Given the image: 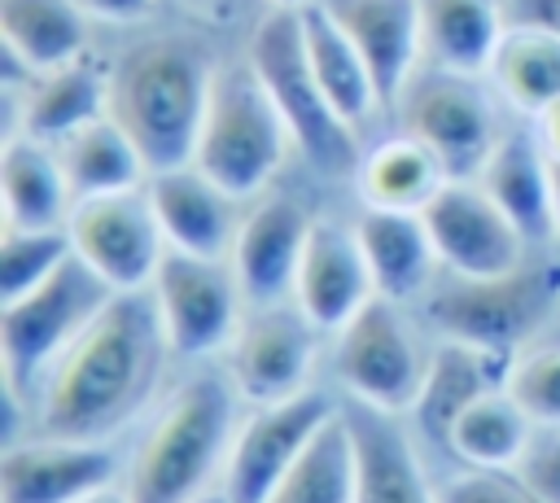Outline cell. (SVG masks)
<instances>
[{
	"label": "cell",
	"mask_w": 560,
	"mask_h": 503,
	"mask_svg": "<svg viewBox=\"0 0 560 503\" xmlns=\"http://www.w3.org/2000/svg\"><path fill=\"white\" fill-rule=\"evenodd\" d=\"M166 350L171 341L153 289L114 293L44 376L39 429L74 442L109 437L149 402Z\"/></svg>",
	"instance_id": "cell-1"
},
{
	"label": "cell",
	"mask_w": 560,
	"mask_h": 503,
	"mask_svg": "<svg viewBox=\"0 0 560 503\" xmlns=\"http://www.w3.org/2000/svg\"><path fill=\"white\" fill-rule=\"evenodd\" d=\"M214 70L210 52L184 35L140 39L109 70V114L136 140L149 171L192 162Z\"/></svg>",
	"instance_id": "cell-2"
},
{
	"label": "cell",
	"mask_w": 560,
	"mask_h": 503,
	"mask_svg": "<svg viewBox=\"0 0 560 503\" xmlns=\"http://www.w3.org/2000/svg\"><path fill=\"white\" fill-rule=\"evenodd\" d=\"M236 437V385L223 376L184 381L158 420L149 424L131 472V503H197L210 477H223L228 451Z\"/></svg>",
	"instance_id": "cell-3"
},
{
	"label": "cell",
	"mask_w": 560,
	"mask_h": 503,
	"mask_svg": "<svg viewBox=\"0 0 560 503\" xmlns=\"http://www.w3.org/2000/svg\"><path fill=\"white\" fill-rule=\"evenodd\" d=\"M289 149H293V136H289L271 92L262 87L258 70L249 66V57L219 66L192 166L206 171L223 192H232L241 201L271 184V175L284 166Z\"/></svg>",
	"instance_id": "cell-4"
},
{
	"label": "cell",
	"mask_w": 560,
	"mask_h": 503,
	"mask_svg": "<svg viewBox=\"0 0 560 503\" xmlns=\"http://www.w3.org/2000/svg\"><path fill=\"white\" fill-rule=\"evenodd\" d=\"M249 66L258 70L262 87L271 92L293 149L319 171V175H350L359 171L354 127L328 105L311 57L302 39V9H271L249 39Z\"/></svg>",
	"instance_id": "cell-5"
},
{
	"label": "cell",
	"mask_w": 560,
	"mask_h": 503,
	"mask_svg": "<svg viewBox=\"0 0 560 503\" xmlns=\"http://www.w3.org/2000/svg\"><path fill=\"white\" fill-rule=\"evenodd\" d=\"M114 289L70 254L44 284L0 306V363L13 398L44 385L57 359L74 346V337L105 311Z\"/></svg>",
	"instance_id": "cell-6"
},
{
	"label": "cell",
	"mask_w": 560,
	"mask_h": 503,
	"mask_svg": "<svg viewBox=\"0 0 560 503\" xmlns=\"http://www.w3.org/2000/svg\"><path fill=\"white\" fill-rule=\"evenodd\" d=\"M398 114L402 131L429 144L451 179H477L503 136L477 74H455L442 66L416 70L398 96Z\"/></svg>",
	"instance_id": "cell-7"
},
{
	"label": "cell",
	"mask_w": 560,
	"mask_h": 503,
	"mask_svg": "<svg viewBox=\"0 0 560 503\" xmlns=\"http://www.w3.org/2000/svg\"><path fill=\"white\" fill-rule=\"evenodd\" d=\"M556 293H560L556 267H516V271L490 276V280L451 276L446 284H438L429 293L424 311L455 341L516 354L521 337L538 324V315L556 302Z\"/></svg>",
	"instance_id": "cell-8"
},
{
	"label": "cell",
	"mask_w": 560,
	"mask_h": 503,
	"mask_svg": "<svg viewBox=\"0 0 560 503\" xmlns=\"http://www.w3.org/2000/svg\"><path fill=\"white\" fill-rule=\"evenodd\" d=\"M337 376L341 385L385 416H407L420 402L429 359L420 354L411 328L398 315V302L372 297L337 332Z\"/></svg>",
	"instance_id": "cell-9"
},
{
	"label": "cell",
	"mask_w": 560,
	"mask_h": 503,
	"mask_svg": "<svg viewBox=\"0 0 560 503\" xmlns=\"http://www.w3.org/2000/svg\"><path fill=\"white\" fill-rule=\"evenodd\" d=\"M66 232H70L74 254L114 293L153 289V276H158V267H162V258L171 249L144 188L74 201Z\"/></svg>",
	"instance_id": "cell-10"
},
{
	"label": "cell",
	"mask_w": 560,
	"mask_h": 503,
	"mask_svg": "<svg viewBox=\"0 0 560 503\" xmlns=\"http://www.w3.org/2000/svg\"><path fill=\"white\" fill-rule=\"evenodd\" d=\"M153 302L175 354L206 359L228 350L241 328V280L223 258H197L184 249H166L153 276Z\"/></svg>",
	"instance_id": "cell-11"
},
{
	"label": "cell",
	"mask_w": 560,
	"mask_h": 503,
	"mask_svg": "<svg viewBox=\"0 0 560 503\" xmlns=\"http://www.w3.org/2000/svg\"><path fill=\"white\" fill-rule=\"evenodd\" d=\"M337 416V407L319 389H302L293 398L254 407L249 420L236 424L228 464H223V503H271L280 481L293 472L311 437Z\"/></svg>",
	"instance_id": "cell-12"
},
{
	"label": "cell",
	"mask_w": 560,
	"mask_h": 503,
	"mask_svg": "<svg viewBox=\"0 0 560 503\" xmlns=\"http://www.w3.org/2000/svg\"><path fill=\"white\" fill-rule=\"evenodd\" d=\"M429 241L438 249V262L451 276H508L525 267V236L512 227V219L490 201V192L477 179H446L433 201L420 210Z\"/></svg>",
	"instance_id": "cell-13"
},
{
	"label": "cell",
	"mask_w": 560,
	"mask_h": 503,
	"mask_svg": "<svg viewBox=\"0 0 560 503\" xmlns=\"http://www.w3.org/2000/svg\"><path fill=\"white\" fill-rule=\"evenodd\" d=\"M319 328L306 319V311L293 302L276 306H249L241 319L232 346H228V381L236 394L254 407L293 398L306 389V372L315 363Z\"/></svg>",
	"instance_id": "cell-14"
},
{
	"label": "cell",
	"mask_w": 560,
	"mask_h": 503,
	"mask_svg": "<svg viewBox=\"0 0 560 503\" xmlns=\"http://www.w3.org/2000/svg\"><path fill=\"white\" fill-rule=\"evenodd\" d=\"M311 227H315V219L289 192L262 197L241 219V232L232 245V271L241 280L245 306H276V302L293 297Z\"/></svg>",
	"instance_id": "cell-15"
},
{
	"label": "cell",
	"mask_w": 560,
	"mask_h": 503,
	"mask_svg": "<svg viewBox=\"0 0 560 503\" xmlns=\"http://www.w3.org/2000/svg\"><path fill=\"white\" fill-rule=\"evenodd\" d=\"M114 477V455L101 442L44 433L13 442L0 455V503H83Z\"/></svg>",
	"instance_id": "cell-16"
},
{
	"label": "cell",
	"mask_w": 560,
	"mask_h": 503,
	"mask_svg": "<svg viewBox=\"0 0 560 503\" xmlns=\"http://www.w3.org/2000/svg\"><path fill=\"white\" fill-rule=\"evenodd\" d=\"M372 297H376V284H372L354 227L346 232L337 223L315 219L302 267H298L293 302L306 311V319L319 332H341Z\"/></svg>",
	"instance_id": "cell-17"
},
{
	"label": "cell",
	"mask_w": 560,
	"mask_h": 503,
	"mask_svg": "<svg viewBox=\"0 0 560 503\" xmlns=\"http://www.w3.org/2000/svg\"><path fill=\"white\" fill-rule=\"evenodd\" d=\"M144 192L153 201V214L171 249H184L197 258H232V245L241 232L236 197L223 192L206 171H197L192 162L153 171Z\"/></svg>",
	"instance_id": "cell-18"
},
{
	"label": "cell",
	"mask_w": 560,
	"mask_h": 503,
	"mask_svg": "<svg viewBox=\"0 0 560 503\" xmlns=\"http://www.w3.org/2000/svg\"><path fill=\"white\" fill-rule=\"evenodd\" d=\"M341 35L368 61L381 101H398L424 57L420 4L416 0H319Z\"/></svg>",
	"instance_id": "cell-19"
},
{
	"label": "cell",
	"mask_w": 560,
	"mask_h": 503,
	"mask_svg": "<svg viewBox=\"0 0 560 503\" xmlns=\"http://www.w3.org/2000/svg\"><path fill=\"white\" fill-rule=\"evenodd\" d=\"M516 354L512 350H490V346H472V341H455L446 337L433 354H429V376L416 402V420L429 437L446 442L451 424L459 420L464 407H472L477 398L508 389Z\"/></svg>",
	"instance_id": "cell-20"
},
{
	"label": "cell",
	"mask_w": 560,
	"mask_h": 503,
	"mask_svg": "<svg viewBox=\"0 0 560 503\" xmlns=\"http://www.w3.org/2000/svg\"><path fill=\"white\" fill-rule=\"evenodd\" d=\"M346 424L354 437V503H438L398 416L359 402Z\"/></svg>",
	"instance_id": "cell-21"
},
{
	"label": "cell",
	"mask_w": 560,
	"mask_h": 503,
	"mask_svg": "<svg viewBox=\"0 0 560 503\" xmlns=\"http://www.w3.org/2000/svg\"><path fill=\"white\" fill-rule=\"evenodd\" d=\"M477 184L490 192V201L512 219V227L525 241L556 236L551 223V153L529 131H503L494 153L486 157Z\"/></svg>",
	"instance_id": "cell-22"
},
{
	"label": "cell",
	"mask_w": 560,
	"mask_h": 503,
	"mask_svg": "<svg viewBox=\"0 0 560 503\" xmlns=\"http://www.w3.org/2000/svg\"><path fill=\"white\" fill-rule=\"evenodd\" d=\"M0 201H4V227H39V232L66 227L74 210V192L57 149L13 131L0 149Z\"/></svg>",
	"instance_id": "cell-23"
},
{
	"label": "cell",
	"mask_w": 560,
	"mask_h": 503,
	"mask_svg": "<svg viewBox=\"0 0 560 503\" xmlns=\"http://www.w3.org/2000/svg\"><path fill=\"white\" fill-rule=\"evenodd\" d=\"M359 249L368 258L376 297L385 302H411L429 289V276L438 267V249L429 241V227L420 214L402 210H363L354 223Z\"/></svg>",
	"instance_id": "cell-24"
},
{
	"label": "cell",
	"mask_w": 560,
	"mask_h": 503,
	"mask_svg": "<svg viewBox=\"0 0 560 503\" xmlns=\"http://www.w3.org/2000/svg\"><path fill=\"white\" fill-rule=\"evenodd\" d=\"M101 114H109V70H101L83 52L57 70H44L31 79V87L22 96V136L61 144L66 136L96 122Z\"/></svg>",
	"instance_id": "cell-25"
},
{
	"label": "cell",
	"mask_w": 560,
	"mask_h": 503,
	"mask_svg": "<svg viewBox=\"0 0 560 503\" xmlns=\"http://www.w3.org/2000/svg\"><path fill=\"white\" fill-rule=\"evenodd\" d=\"M0 39L9 66L44 74L88 52V13L74 0H0Z\"/></svg>",
	"instance_id": "cell-26"
},
{
	"label": "cell",
	"mask_w": 560,
	"mask_h": 503,
	"mask_svg": "<svg viewBox=\"0 0 560 503\" xmlns=\"http://www.w3.org/2000/svg\"><path fill=\"white\" fill-rule=\"evenodd\" d=\"M424 57L455 74H486L508 26L499 0H416Z\"/></svg>",
	"instance_id": "cell-27"
},
{
	"label": "cell",
	"mask_w": 560,
	"mask_h": 503,
	"mask_svg": "<svg viewBox=\"0 0 560 503\" xmlns=\"http://www.w3.org/2000/svg\"><path fill=\"white\" fill-rule=\"evenodd\" d=\"M61 157V171L70 179L74 201L83 197H109V192H131L149 184V162L136 149V140L122 131L114 114H101L96 122L79 127L61 144H52Z\"/></svg>",
	"instance_id": "cell-28"
},
{
	"label": "cell",
	"mask_w": 560,
	"mask_h": 503,
	"mask_svg": "<svg viewBox=\"0 0 560 503\" xmlns=\"http://www.w3.org/2000/svg\"><path fill=\"white\" fill-rule=\"evenodd\" d=\"M302 39H306V57L311 70L328 96V105L350 122L363 127L385 101L376 92V79L368 70V61L359 57V48L341 35V26L319 9V0L311 9H302Z\"/></svg>",
	"instance_id": "cell-29"
},
{
	"label": "cell",
	"mask_w": 560,
	"mask_h": 503,
	"mask_svg": "<svg viewBox=\"0 0 560 503\" xmlns=\"http://www.w3.org/2000/svg\"><path fill=\"white\" fill-rule=\"evenodd\" d=\"M446 166L433 157L429 144H420L416 136H394L381 140L363 162H359V192L363 206L372 210H402V214H420L433 192L446 184Z\"/></svg>",
	"instance_id": "cell-30"
},
{
	"label": "cell",
	"mask_w": 560,
	"mask_h": 503,
	"mask_svg": "<svg viewBox=\"0 0 560 503\" xmlns=\"http://www.w3.org/2000/svg\"><path fill=\"white\" fill-rule=\"evenodd\" d=\"M529 442H534V420L508 389H494L477 398L472 407H464L446 433V446L459 459H468L472 468H490V472L516 468Z\"/></svg>",
	"instance_id": "cell-31"
},
{
	"label": "cell",
	"mask_w": 560,
	"mask_h": 503,
	"mask_svg": "<svg viewBox=\"0 0 560 503\" xmlns=\"http://www.w3.org/2000/svg\"><path fill=\"white\" fill-rule=\"evenodd\" d=\"M490 79L521 114H542L551 101H560V39L538 26H508Z\"/></svg>",
	"instance_id": "cell-32"
},
{
	"label": "cell",
	"mask_w": 560,
	"mask_h": 503,
	"mask_svg": "<svg viewBox=\"0 0 560 503\" xmlns=\"http://www.w3.org/2000/svg\"><path fill=\"white\" fill-rule=\"evenodd\" d=\"M271 503H354V437L341 411L311 437Z\"/></svg>",
	"instance_id": "cell-33"
},
{
	"label": "cell",
	"mask_w": 560,
	"mask_h": 503,
	"mask_svg": "<svg viewBox=\"0 0 560 503\" xmlns=\"http://www.w3.org/2000/svg\"><path fill=\"white\" fill-rule=\"evenodd\" d=\"M70 254H74V245H70L66 227H52V232L4 227L0 232V306L31 293L35 284H44Z\"/></svg>",
	"instance_id": "cell-34"
},
{
	"label": "cell",
	"mask_w": 560,
	"mask_h": 503,
	"mask_svg": "<svg viewBox=\"0 0 560 503\" xmlns=\"http://www.w3.org/2000/svg\"><path fill=\"white\" fill-rule=\"evenodd\" d=\"M508 394L529 411V420L560 429V346H542L529 354H516Z\"/></svg>",
	"instance_id": "cell-35"
},
{
	"label": "cell",
	"mask_w": 560,
	"mask_h": 503,
	"mask_svg": "<svg viewBox=\"0 0 560 503\" xmlns=\"http://www.w3.org/2000/svg\"><path fill=\"white\" fill-rule=\"evenodd\" d=\"M438 503H538L521 477H503V472H490V468H472V472H459L451 481L438 486Z\"/></svg>",
	"instance_id": "cell-36"
},
{
	"label": "cell",
	"mask_w": 560,
	"mask_h": 503,
	"mask_svg": "<svg viewBox=\"0 0 560 503\" xmlns=\"http://www.w3.org/2000/svg\"><path fill=\"white\" fill-rule=\"evenodd\" d=\"M516 477L538 503H560V429L534 433L525 459L516 464Z\"/></svg>",
	"instance_id": "cell-37"
},
{
	"label": "cell",
	"mask_w": 560,
	"mask_h": 503,
	"mask_svg": "<svg viewBox=\"0 0 560 503\" xmlns=\"http://www.w3.org/2000/svg\"><path fill=\"white\" fill-rule=\"evenodd\" d=\"M512 13L521 26H538L560 39V0H512Z\"/></svg>",
	"instance_id": "cell-38"
},
{
	"label": "cell",
	"mask_w": 560,
	"mask_h": 503,
	"mask_svg": "<svg viewBox=\"0 0 560 503\" xmlns=\"http://www.w3.org/2000/svg\"><path fill=\"white\" fill-rule=\"evenodd\" d=\"M88 17H101V22H136L153 9V0H74Z\"/></svg>",
	"instance_id": "cell-39"
},
{
	"label": "cell",
	"mask_w": 560,
	"mask_h": 503,
	"mask_svg": "<svg viewBox=\"0 0 560 503\" xmlns=\"http://www.w3.org/2000/svg\"><path fill=\"white\" fill-rule=\"evenodd\" d=\"M184 13H197V17H206V22H232L236 13H241V4L245 0H175Z\"/></svg>",
	"instance_id": "cell-40"
},
{
	"label": "cell",
	"mask_w": 560,
	"mask_h": 503,
	"mask_svg": "<svg viewBox=\"0 0 560 503\" xmlns=\"http://www.w3.org/2000/svg\"><path fill=\"white\" fill-rule=\"evenodd\" d=\"M538 140H542V149L551 153V162H560V101H551V105L538 114Z\"/></svg>",
	"instance_id": "cell-41"
},
{
	"label": "cell",
	"mask_w": 560,
	"mask_h": 503,
	"mask_svg": "<svg viewBox=\"0 0 560 503\" xmlns=\"http://www.w3.org/2000/svg\"><path fill=\"white\" fill-rule=\"evenodd\" d=\"M551 223H556V241H560V162H551Z\"/></svg>",
	"instance_id": "cell-42"
},
{
	"label": "cell",
	"mask_w": 560,
	"mask_h": 503,
	"mask_svg": "<svg viewBox=\"0 0 560 503\" xmlns=\"http://www.w3.org/2000/svg\"><path fill=\"white\" fill-rule=\"evenodd\" d=\"M83 503H131V494H127V490H109V486H105V490H96V494H88Z\"/></svg>",
	"instance_id": "cell-43"
},
{
	"label": "cell",
	"mask_w": 560,
	"mask_h": 503,
	"mask_svg": "<svg viewBox=\"0 0 560 503\" xmlns=\"http://www.w3.org/2000/svg\"><path fill=\"white\" fill-rule=\"evenodd\" d=\"M271 9H311L315 0H267Z\"/></svg>",
	"instance_id": "cell-44"
}]
</instances>
